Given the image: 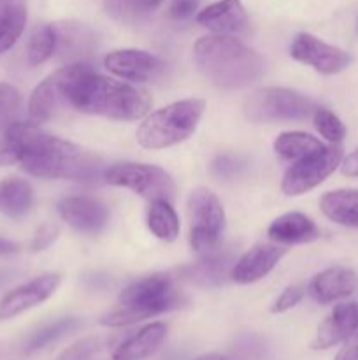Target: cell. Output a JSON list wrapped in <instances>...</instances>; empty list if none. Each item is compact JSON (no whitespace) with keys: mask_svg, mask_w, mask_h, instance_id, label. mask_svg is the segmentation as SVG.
Wrapping results in <instances>:
<instances>
[{"mask_svg":"<svg viewBox=\"0 0 358 360\" xmlns=\"http://www.w3.org/2000/svg\"><path fill=\"white\" fill-rule=\"evenodd\" d=\"M67 105L86 115L111 120H139L150 111L146 91L95 72L88 63H72L60 69Z\"/></svg>","mask_w":358,"mask_h":360,"instance_id":"1","label":"cell"},{"mask_svg":"<svg viewBox=\"0 0 358 360\" xmlns=\"http://www.w3.org/2000/svg\"><path fill=\"white\" fill-rule=\"evenodd\" d=\"M195 62L207 79L225 90L248 86L263 72L258 53L232 35L214 34L199 39Z\"/></svg>","mask_w":358,"mask_h":360,"instance_id":"2","label":"cell"},{"mask_svg":"<svg viewBox=\"0 0 358 360\" xmlns=\"http://www.w3.org/2000/svg\"><path fill=\"white\" fill-rule=\"evenodd\" d=\"M183 302L185 297L178 290L174 280L164 273H154L126 287L119 294L116 308L102 316L100 323L105 327L132 326L179 308Z\"/></svg>","mask_w":358,"mask_h":360,"instance_id":"3","label":"cell"},{"mask_svg":"<svg viewBox=\"0 0 358 360\" xmlns=\"http://www.w3.org/2000/svg\"><path fill=\"white\" fill-rule=\"evenodd\" d=\"M204 101L186 98L151 112L137 130V141L146 150H164L188 139L204 115Z\"/></svg>","mask_w":358,"mask_h":360,"instance_id":"4","label":"cell"},{"mask_svg":"<svg viewBox=\"0 0 358 360\" xmlns=\"http://www.w3.org/2000/svg\"><path fill=\"white\" fill-rule=\"evenodd\" d=\"M316 108L307 97L288 88H262L244 102L246 118L255 123L302 122L314 115Z\"/></svg>","mask_w":358,"mask_h":360,"instance_id":"5","label":"cell"},{"mask_svg":"<svg viewBox=\"0 0 358 360\" xmlns=\"http://www.w3.org/2000/svg\"><path fill=\"white\" fill-rule=\"evenodd\" d=\"M188 213L192 248L202 257L218 252L225 229V211L220 199L207 188L193 190Z\"/></svg>","mask_w":358,"mask_h":360,"instance_id":"6","label":"cell"},{"mask_svg":"<svg viewBox=\"0 0 358 360\" xmlns=\"http://www.w3.org/2000/svg\"><path fill=\"white\" fill-rule=\"evenodd\" d=\"M102 178L114 186H123L137 195L144 197L150 202L153 200H172L174 199V181L168 172L157 165L150 164H114L105 169Z\"/></svg>","mask_w":358,"mask_h":360,"instance_id":"7","label":"cell"},{"mask_svg":"<svg viewBox=\"0 0 358 360\" xmlns=\"http://www.w3.org/2000/svg\"><path fill=\"white\" fill-rule=\"evenodd\" d=\"M343 150L339 146H323L321 150L295 162L284 174L281 190L286 195H302L321 185L340 165Z\"/></svg>","mask_w":358,"mask_h":360,"instance_id":"8","label":"cell"},{"mask_svg":"<svg viewBox=\"0 0 358 360\" xmlns=\"http://www.w3.org/2000/svg\"><path fill=\"white\" fill-rule=\"evenodd\" d=\"M290 53L297 62L305 63V65L312 67L325 76L343 72L344 69L350 67L351 60H353L350 53L344 51V49L329 44L316 35L305 34V32H302L293 39Z\"/></svg>","mask_w":358,"mask_h":360,"instance_id":"9","label":"cell"},{"mask_svg":"<svg viewBox=\"0 0 358 360\" xmlns=\"http://www.w3.org/2000/svg\"><path fill=\"white\" fill-rule=\"evenodd\" d=\"M109 72L126 81L151 83L164 76L165 62L142 49H116L104 58Z\"/></svg>","mask_w":358,"mask_h":360,"instance_id":"10","label":"cell"},{"mask_svg":"<svg viewBox=\"0 0 358 360\" xmlns=\"http://www.w3.org/2000/svg\"><path fill=\"white\" fill-rule=\"evenodd\" d=\"M55 30V55L67 65L72 63H86L97 51V34L93 28L81 21L67 20L53 25Z\"/></svg>","mask_w":358,"mask_h":360,"instance_id":"11","label":"cell"},{"mask_svg":"<svg viewBox=\"0 0 358 360\" xmlns=\"http://www.w3.org/2000/svg\"><path fill=\"white\" fill-rule=\"evenodd\" d=\"M60 285V276L55 273L41 274L28 283L14 288L0 301V320H11L35 306L48 301Z\"/></svg>","mask_w":358,"mask_h":360,"instance_id":"12","label":"cell"},{"mask_svg":"<svg viewBox=\"0 0 358 360\" xmlns=\"http://www.w3.org/2000/svg\"><path fill=\"white\" fill-rule=\"evenodd\" d=\"M358 330V304L343 302L330 311V315L319 323L312 340V350H329L336 345L344 343L351 334Z\"/></svg>","mask_w":358,"mask_h":360,"instance_id":"13","label":"cell"},{"mask_svg":"<svg viewBox=\"0 0 358 360\" xmlns=\"http://www.w3.org/2000/svg\"><path fill=\"white\" fill-rule=\"evenodd\" d=\"M58 213L70 227L86 234H97L107 224V207L91 197H67L58 204Z\"/></svg>","mask_w":358,"mask_h":360,"instance_id":"14","label":"cell"},{"mask_svg":"<svg viewBox=\"0 0 358 360\" xmlns=\"http://www.w3.org/2000/svg\"><path fill=\"white\" fill-rule=\"evenodd\" d=\"M197 21L218 35L244 34L249 27L248 13L241 0H218L200 11Z\"/></svg>","mask_w":358,"mask_h":360,"instance_id":"15","label":"cell"},{"mask_svg":"<svg viewBox=\"0 0 358 360\" xmlns=\"http://www.w3.org/2000/svg\"><path fill=\"white\" fill-rule=\"evenodd\" d=\"M286 250L277 245H256L246 252L230 271V278L235 283L249 285L265 278L279 264Z\"/></svg>","mask_w":358,"mask_h":360,"instance_id":"16","label":"cell"},{"mask_svg":"<svg viewBox=\"0 0 358 360\" xmlns=\"http://www.w3.org/2000/svg\"><path fill=\"white\" fill-rule=\"evenodd\" d=\"M357 274L347 267H329L316 274L309 283V294L319 304H330V302L346 299L357 290Z\"/></svg>","mask_w":358,"mask_h":360,"instance_id":"17","label":"cell"},{"mask_svg":"<svg viewBox=\"0 0 358 360\" xmlns=\"http://www.w3.org/2000/svg\"><path fill=\"white\" fill-rule=\"evenodd\" d=\"M63 105H67L65 90H63L62 74L56 70L32 91L30 101H28V115L35 123L48 122Z\"/></svg>","mask_w":358,"mask_h":360,"instance_id":"18","label":"cell"},{"mask_svg":"<svg viewBox=\"0 0 358 360\" xmlns=\"http://www.w3.org/2000/svg\"><path fill=\"white\" fill-rule=\"evenodd\" d=\"M267 234L277 245H305L319 238V229L305 214L286 213L270 224Z\"/></svg>","mask_w":358,"mask_h":360,"instance_id":"19","label":"cell"},{"mask_svg":"<svg viewBox=\"0 0 358 360\" xmlns=\"http://www.w3.org/2000/svg\"><path fill=\"white\" fill-rule=\"evenodd\" d=\"M234 267V257L230 252L221 253L220 250L211 255L202 257L199 264L183 267L179 271L183 278L190 283L200 285V287H214V285L223 283L227 276H230V271Z\"/></svg>","mask_w":358,"mask_h":360,"instance_id":"20","label":"cell"},{"mask_svg":"<svg viewBox=\"0 0 358 360\" xmlns=\"http://www.w3.org/2000/svg\"><path fill=\"white\" fill-rule=\"evenodd\" d=\"M167 336V326L161 322L150 323L139 333L123 341L112 354V360H144L154 354Z\"/></svg>","mask_w":358,"mask_h":360,"instance_id":"21","label":"cell"},{"mask_svg":"<svg viewBox=\"0 0 358 360\" xmlns=\"http://www.w3.org/2000/svg\"><path fill=\"white\" fill-rule=\"evenodd\" d=\"M319 207H321V213L333 224L358 229V190H332L321 197Z\"/></svg>","mask_w":358,"mask_h":360,"instance_id":"22","label":"cell"},{"mask_svg":"<svg viewBox=\"0 0 358 360\" xmlns=\"http://www.w3.org/2000/svg\"><path fill=\"white\" fill-rule=\"evenodd\" d=\"M27 0H0V55L9 51L27 25Z\"/></svg>","mask_w":358,"mask_h":360,"instance_id":"23","label":"cell"},{"mask_svg":"<svg viewBox=\"0 0 358 360\" xmlns=\"http://www.w3.org/2000/svg\"><path fill=\"white\" fill-rule=\"evenodd\" d=\"M34 190L30 183L20 178L0 181V213L9 218H21L32 210Z\"/></svg>","mask_w":358,"mask_h":360,"instance_id":"24","label":"cell"},{"mask_svg":"<svg viewBox=\"0 0 358 360\" xmlns=\"http://www.w3.org/2000/svg\"><path fill=\"white\" fill-rule=\"evenodd\" d=\"M325 144L318 137L305 132H283L274 141V150L284 160H300L314 151L321 150Z\"/></svg>","mask_w":358,"mask_h":360,"instance_id":"25","label":"cell"},{"mask_svg":"<svg viewBox=\"0 0 358 360\" xmlns=\"http://www.w3.org/2000/svg\"><path fill=\"white\" fill-rule=\"evenodd\" d=\"M147 227L161 241H174L179 234V220L171 200H153L147 210Z\"/></svg>","mask_w":358,"mask_h":360,"instance_id":"26","label":"cell"},{"mask_svg":"<svg viewBox=\"0 0 358 360\" xmlns=\"http://www.w3.org/2000/svg\"><path fill=\"white\" fill-rule=\"evenodd\" d=\"M164 0H104L105 11L119 23H140L150 18Z\"/></svg>","mask_w":358,"mask_h":360,"instance_id":"27","label":"cell"},{"mask_svg":"<svg viewBox=\"0 0 358 360\" xmlns=\"http://www.w3.org/2000/svg\"><path fill=\"white\" fill-rule=\"evenodd\" d=\"M55 30L53 25H39L34 28L28 41V63L30 65H41L46 60L55 55Z\"/></svg>","mask_w":358,"mask_h":360,"instance_id":"28","label":"cell"},{"mask_svg":"<svg viewBox=\"0 0 358 360\" xmlns=\"http://www.w3.org/2000/svg\"><path fill=\"white\" fill-rule=\"evenodd\" d=\"M23 115V98L14 86L0 83V132L20 122Z\"/></svg>","mask_w":358,"mask_h":360,"instance_id":"29","label":"cell"},{"mask_svg":"<svg viewBox=\"0 0 358 360\" xmlns=\"http://www.w3.org/2000/svg\"><path fill=\"white\" fill-rule=\"evenodd\" d=\"M312 120H314V127L323 137H325L329 143H340L346 136V127L340 122V118H337L332 111L325 108H316L314 115H312Z\"/></svg>","mask_w":358,"mask_h":360,"instance_id":"30","label":"cell"},{"mask_svg":"<svg viewBox=\"0 0 358 360\" xmlns=\"http://www.w3.org/2000/svg\"><path fill=\"white\" fill-rule=\"evenodd\" d=\"M76 326H77L76 320L65 319V320H60V322H55L53 326L44 327V329L39 330V333L35 334V336L30 340V343H28V352L39 350V348H44L46 345H49L51 341L62 338L63 334H67L69 330H72Z\"/></svg>","mask_w":358,"mask_h":360,"instance_id":"31","label":"cell"},{"mask_svg":"<svg viewBox=\"0 0 358 360\" xmlns=\"http://www.w3.org/2000/svg\"><path fill=\"white\" fill-rule=\"evenodd\" d=\"M100 348V340H83L70 347L58 360H90Z\"/></svg>","mask_w":358,"mask_h":360,"instance_id":"32","label":"cell"},{"mask_svg":"<svg viewBox=\"0 0 358 360\" xmlns=\"http://www.w3.org/2000/svg\"><path fill=\"white\" fill-rule=\"evenodd\" d=\"M244 169V162L235 155H221L214 160L213 171L220 178H234Z\"/></svg>","mask_w":358,"mask_h":360,"instance_id":"33","label":"cell"},{"mask_svg":"<svg viewBox=\"0 0 358 360\" xmlns=\"http://www.w3.org/2000/svg\"><path fill=\"white\" fill-rule=\"evenodd\" d=\"M302 301V290L298 287H288L283 294L277 297V301L274 302V306L270 308L272 313H284L288 309L295 308L298 302Z\"/></svg>","mask_w":358,"mask_h":360,"instance_id":"34","label":"cell"},{"mask_svg":"<svg viewBox=\"0 0 358 360\" xmlns=\"http://www.w3.org/2000/svg\"><path fill=\"white\" fill-rule=\"evenodd\" d=\"M56 236H58V227L53 224H44L42 227L37 229V232H35L34 239H32L30 248L34 250V252L46 250L53 241H55Z\"/></svg>","mask_w":358,"mask_h":360,"instance_id":"35","label":"cell"},{"mask_svg":"<svg viewBox=\"0 0 358 360\" xmlns=\"http://www.w3.org/2000/svg\"><path fill=\"white\" fill-rule=\"evenodd\" d=\"M200 0H172L171 16L174 20H188L199 9Z\"/></svg>","mask_w":358,"mask_h":360,"instance_id":"36","label":"cell"},{"mask_svg":"<svg viewBox=\"0 0 358 360\" xmlns=\"http://www.w3.org/2000/svg\"><path fill=\"white\" fill-rule=\"evenodd\" d=\"M13 164H18L16 153H14L13 146H11L6 134L0 132V165H13Z\"/></svg>","mask_w":358,"mask_h":360,"instance_id":"37","label":"cell"},{"mask_svg":"<svg viewBox=\"0 0 358 360\" xmlns=\"http://www.w3.org/2000/svg\"><path fill=\"white\" fill-rule=\"evenodd\" d=\"M340 172L347 178H358V148L340 160Z\"/></svg>","mask_w":358,"mask_h":360,"instance_id":"38","label":"cell"},{"mask_svg":"<svg viewBox=\"0 0 358 360\" xmlns=\"http://www.w3.org/2000/svg\"><path fill=\"white\" fill-rule=\"evenodd\" d=\"M16 252H18V246L14 245V243L0 238V255H11V253H16Z\"/></svg>","mask_w":358,"mask_h":360,"instance_id":"39","label":"cell"},{"mask_svg":"<svg viewBox=\"0 0 358 360\" xmlns=\"http://www.w3.org/2000/svg\"><path fill=\"white\" fill-rule=\"evenodd\" d=\"M195 360H234L232 357H227V355H202V357L195 359Z\"/></svg>","mask_w":358,"mask_h":360,"instance_id":"40","label":"cell"},{"mask_svg":"<svg viewBox=\"0 0 358 360\" xmlns=\"http://www.w3.org/2000/svg\"><path fill=\"white\" fill-rule=\"evenodd\" d=\"M0 280H2V278H0Z\"/></svg>","mask_w":358,"mask_h":360,"instance_id":"41","label":"cell"}]
</instances>
